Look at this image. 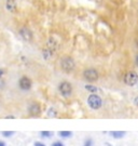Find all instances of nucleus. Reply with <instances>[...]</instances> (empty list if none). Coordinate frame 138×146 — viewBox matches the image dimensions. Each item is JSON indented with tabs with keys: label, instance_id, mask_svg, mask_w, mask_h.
I'll use <instances>...</instances> for the list:
<instances>
[{
	"label": "nucleus",
	"instance_id": "obj_1",
	"mask_svg": "<svg viewBox=\"0 0 138 146\" xmlns=\"http://www.w3.org/2000/svg\"><path fill=\"white\" fill-rule=\"evenodd\" d=\"M87 104L92 110H99L102 105V100L99 95L92 93L87 99Z\"/></svg>",
	"mask_w": 138,
	"mask_h": 146
},
{
	"label": "nucleus",
	"instance_id": "obj_2",
	"mask_svg": "<svg viewBox=\"0 0 138 146\" xmlns=\"http://www.w3.org/2000/svg\"><path fill=\"white\" fill-rule=\"evenodd\" d=\"M123 80H124V84H126V86L133 87V86H135V84H137V81H138L137 73H136V72H133V70L128 72V73L125 74Z\"/></svg>",
	"mask_w": 138,
	"mask_h": 146
},
{
	"label": "nucleus",
	"instance_id": "obj_3",
	"mask_svg": "<svg viewBox=\"0 0 138 146\" xmlns=\"http://www.w3.org/2000/svg\"><path fill=\"white\" fill-rule=\"evenodd\" d=\"M61 66L65 72L69 73V72L73 70V68H75V62H73V60H72L71 58H69V56H65V58H61Z\"/></svg>",
	"mask_w": 138,
	"mask_h": 146
},
{
	"label": "nucleus",
	"instance_id": "obj_4",
	"mask_svg": "<svg viewBox=\"0 0 138 146\" xmlns=\"http://www.w3.org/2000/svg\"><path fill=\"white\" fill-rule=\"evenodd\" d=\"M83 76L84 78L86 79L87 81H91V82H94L98 79V73L96 69L94 68H88V69H85L84 73H83Z\"/></svg>",
	"mask_w": 138,
	"mask_h": 146
},
{
	"label": "nucleus",
	"instance_id": "obj_5",
	"mask_svg": "<svg viewBox=\"0 0 138 146\" xmlns=\"http://www.w3.org/2000/svg\"><path fill=\"white\" fill-rule=\"evenodd\" d=\"M59 92L63 96H65V98H68V96H70L71 95V92H72V87L71 84H69V82H67V81H64V82H61L59 84Z\"/></svg>",
	"mask_w": 138,
	"mask_h": 146
},
{
	"label": "nucleus",
	"instance_id": "obj_6",
	"mask_svg": "<svg viewBox=\"0 0 138 146\" xmlns=\"http://www.w3.org/2000/svg\"><path fill=\"white\" fill-rule=\"evenodd\" d=\"M20 87L23 90H29L31 88V80L28 77H22L20 79Z\"/></svg>",
	"mask_w": 138,
	"mask_h": 146
},
{
	"label": "nucleus",
	"instance_id": "obj_7",
	"mask_svg": "<svg viewBox=\"0 0 138 146\" xmlns=\"http://www.w3.org/2000/svg\"><path fill=\"white\" fill-rule=\"evenodd\" d=\"M5 7H7V10L10 12H15L16 10V3L14 0H8L5 3Z\"/></svg>",
	"mask_w": 138,
	"mask_h": 146
},
{
	"label": "nucleus",
	"instance_id": "obj_8",
	"mask_svg": "<svg viewBox=\"0 0 138 146\" xmlns=\"http://www.w3.org/2000/svg\"><path fill=\"white\" fill-rule=\"evenodd\" d=\"M29 113L31 115H38L40 113V106L38 104H32L29 107Z\"/></svg>",
	"mask_w": 138,
	"mask_h": 146
},
{
	"label": "nucleus",
	"instance_id": "obj_9",
	"mask_svg": "<svg viewBox=\"0 0 138 146\" xmlns=\"http://www.w3.org/2000/svg\"><path fill=\"white\" fill-rule=\"evenodd\" d=\"M20 35L22 37L25 39V40H30L31 39V33L27 28H23L22 31H20Z\"/></svg>",
	"mask_w": 138,
	"mask_h": 146
},
{
	"label": "nucleus",
	"instance_id": "obj_10",
	"mask_svg": "<svg viewBox=\"0 0 138 146\" xmlns=\"http://www.w3.org/2000/svg\"><path fill=\"white\" fill-rule=\"evenodd\" d=\"M110 134L114 139H121V137H123V136L125 135V132H123V131H111Z\"/></svg>",
	"mask_w": 138,
	"mask_h": 146
},
{
	"label": "nucleus",
	"instance_id": "obj_11",
	"mask_svg": "<svg viewBox=\"0 0 138 146\" xmlns=\"http://www.w3.org/2000/svg\"><path fill=\"white\" fill-rule=\"evenodd\" d=\"M59 136L64 137V139H67V137H70L72 135V132L71 131H59L58 132Z\"/></svg>",
	"mask_w": 138,
	"mask_h": 146
},
{
	"label": "nucleus",
	"instance_id": "obj_12",
	"mask_svg": "<svg viewBox=\"0 0 138 146\" xmlns=\"http://www.w3.org/2000/svg\"><path fill=\"white\" fill-rule=\"evenodd\" d=\"M85 89H86L87 91H90L91 93H95V92H97V88H96V87H94V86H91V84H86V86H85Z\"/></svg>",
	"mask_w": 138,
	"mask_h": 146
},
{
	"label": "nucleus",
	"instance_id": "obj_13",
	"mask_svg": "<svg viewBox=\"0 0 138 146\" xmlns=\"http://www.w3.org/2000/svg\"><path fill=\"white\" fill-rule=\"evenodd\" d=\"M15 132L14 131H2V136H5V137H10V136H12L13 134H14Z\"/></svg>",
	"mask_w": 138,
	"mask_h": 146
},
{
	"label": "nucleus",
	"instance_id": "obj_14",
	"mask_svg": "<svg viewBox=\"0 0 138 146\" xmlns=\"http://www.w3.org/2000/svg\"><path fill=\"white\" fill-rule=\"evenodd\" d=\"M40 134L42 135V137H50L52 135L51 131H41Z\"/></svg>",
	"mask_w": 138,
	"mask_h": 146
},
{
	"label": "nucleus",
	"instance_id": "obj_15",
	"mask_svg": "<svg viewBox=\"0 0 138 146\" xmlns=\"http://www.w3.org/2000/svg\"><path fill=\"white\" fill-rule=\"evenodd\" d=\"M84 146H92V140H91V139L86 140L85 143H84Z\"/></svg>",
	"mask_w": 138,
	"mask_h": 146
},
{
	"label": "nucleus",
	"instance_id": "obj_16",
	"mask_svg": "<svg viewBox=\"0 0 138 146\" xmlns=\"http://www.w3.org/2000/svg\"><path fill=\"white\" fill-rule=\"evenodd\" d=\"M52 146H64V144H63V143H61V142H54V143H53V144H52Z\"/></svg>",
	"mask_w": 138,
	"mask_h": 146
},
{
	"label": "nucleus",
	"instance_id": "obj_17",
	"mask_svg": "<svg viewBox=\"0 0 138 146\" xmlns=\"http://www.w3.org/2000/svg\"><path fill=\"white\" fill-rule=\"evenodd\" d=\"M35 146H46V145H44L43 143H41V142H35V144H34Z\"/></svg>",
	"mask_w": 138,
	"mask_h": 146
},
{
	"label": "nucleus",
	"instance_id": "obj_18",
	"mask_svg": "<svg viewBox=\"0 0 138 146\" xmlns=\"http://www.w3.org/2000/svg\"><path fill=\"white\" fill-rule=\"evenodd\" d=\"M134 104L136 105V106H138V96H136V98L134 99Z\"/></svg>",
	"mask_w": 138,
	"mask_h": 146
},
{
	"label": "nucleus",
	"instance_id": "obj_19",
	"mask_svg": "<svg viewBox=\"0 0 138 146\" xmlns=\"http://www.w3.org/2000/svg\"><path fill=\"white\" fill-rule=\"evenodd\" d=\"M0 146H5V143L3 141H0Z\"/></svg>",
	"mask_w": 138,
	"mask_h": 146
},
{
	"label": "nucleus",
	"instance_id": "obj_20",
	"mask_svg": "<svg viewBox=\"0 0 138 146\" xmlns=\"http://www.w3.org/2000/svg\"><path fill=\"white\" fill-rule=\"evenodd\" d=\"M3 75V70L2 69H0V78H1V76Z\"/></svg>",
	"mask_w": 138,
	"mask_h": 146
},
{
	"label": "nucleus",
	"instance_id": "obj_21",
	"mask_svg": "<svg viewBox=\"0 0 138 146\" xmlns=\"http://www.w3.org/2000/svg\"><path fill=\"white\" fill-rule=\"evenodd\" d=\"M136 64H137V66H138V54L136 55Z\"/></svg>",
	"mask_w": 138,
	"mask_h": 146
}]
</instances>
